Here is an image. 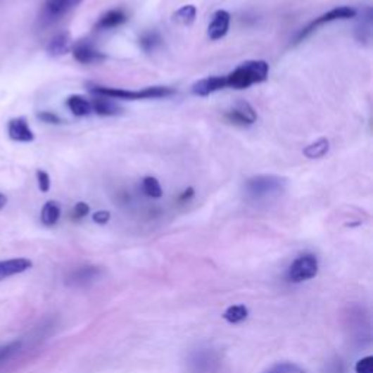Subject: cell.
I'll return each instance as SVG.
<instances>
[{
    "label": "cell",
    "mask_w": 373,
    "mask_h": 373,
    "mask_svg": "<svg viewBox=\"0 0 373 373\" xmlns=\"http://www.w3.org/2000/svg\"><path fill=\"white\" fill-rule=\"evenodd\" d=\"M225 118L229 122L235 124V126L245 127V126H251V124L257 121V111L254 110L250 102L238 101L232 110L226 111Z\"/></svg>",
    "instance_id": "8992f818"
},
{
    "label": "cell",
    "mask_w": 373,
    "mask_h": 373,
    "mask_svg": "<svg viewBox=\"0 0 373 373\" xmlns=\"http://www.w3.org/2000/svg\"><path fill=\"white\" fill-rule=\"evenodd\" d=\"M89 206L84 201H79L76 206H75V209H73V216L75 219H82V217H85L88 213H89Z\"/></svg>",
    "instance_id": "f1b7e54d"
},
{
    "label": "cell",
    "mask_w": 373,
    "mask_h": 373,
    "mask_svg": "<svg viewBox=\"0 0 373 373\" xmlns=\"http://www.w3.org/2000/svg\"><path fill=\"white\" fill-rule=\"evenodd\" d=\"M73 57L76 61L82 65H91V63H99V61L106 60L107 56L95 50L88 43H79L73 47Z\"/></svg>",
    "instance_id": "8fae6325"
},
{
    "label": "cell",
    "mask_w": 373,
    "mask_h": 373,
    "mask_svg": "<svg viewBox=\"0 0 373 373\" xmlns=\"http://www.w3.org/2000/svg\"><path fill=\"white\" fill-rule=\"evenodd\" d=\"M194 196V190L193 189H186L182 194H181V197H179V200L181 201H185V200H190L191 197Z\"/></svg>",
    "instance_id": "1f68e13d"
},
{
    "label": "cell",
    "mask_w": 373,
    "mask_h": 373,
    "mask_svg": "<svg viewBox=\"0 0 373 373\" xmlns=\"http://www.w3.org/2000/svg\"><path fill=\"white\" fill-rule=\"evenodd\" d=\"M91 107L92 113L98 115H118L122 113V108L118 106V103L108 98V96H102V95H95V98L91 101Z\"/></svg>",
    "instance_id": "5bb4252c"
},
{
    "label": "cell",
    "mask_w": 373,
    "mask_h": 373,
    "mask_svg": "<svg viewBox=\"0 0 373 373\" xmlns=\"http://www.w3.org/2000/svg\"><path fill=\"white\" fill-rule=\"evenodd\" d=\"M32 267V263L28 258H12L0 261V282L12 277L15 274H20Z\"/></svg>",
    "instance_id": "4fadbf2b"
},
{
    "label": "cell",
    "mask_w": 373,
    "mask_h": 373,
    "mask_svg": "<svg viewBox=\"0 0 373 373\" xmlns=\"http://www.w3.org/2000/svg\"><path fill=\"white\" fill-rule=\"evenodd\" d=\"M41 121L44 122H49V124H60L61 122V118L58 115H56L54 113H50V111H43V113H38L37 115Z\"/></svg>",
    "instance_id": "f546056e"
},
{
    "label": "cell",
    "mask_w": 373,
    "mask_h": 373,
    "mask_svg": "<svg viewBox=\"0 0 373 373\" xmlns=\"http://www.w3.org/2000/svg\"><path fill=\"white\" fill-rule=\"evenodd\" d=\"M20 344H23V341L16 340V341H12V343H9L6 346L0 347V363L9 360L16 353V351L20 348Z\"/></svg>",
    "instance_id": "484cf974"
},
{
    "label": "cell",
    "mask_w": 373,
    "mask_h": 373,
    "mask_svg": "<svg viewBox=\"0 0 373 373\" xmlns=\"http://www.w3.org/2000/svg\"><path fill=\"white\" fill-rule=\"evenodd\" d=\"M191 363L197 372H209L213 370V366L217 363V358L213 351L204 350L198 351L191 359Z\"/></svg>",
    "instance_id": "ac0fdd59"
},
{
    "label": "cell",
    "mask_w": 373,
    "mask_h": 373,
    "mask_svg": "<svg viewBox=\"0 0 373 373\" xmlns=\"http://www.w3.org/2000/svg\"><path fill=\"white\" fill-rule=\"evenodd\" d=\"M141 189L148 197L152 198H160L163 191H162V186L159 184V181L155 177H146L141 182Z\"/></svg>",
    "instance_id": "603a6c76"
},
{
    "label": "cell",
    "mask_w": 373,
    "mask_h": 373,
    "mask_svg": "<svg viewBox=\"0 0 373 373\" xmlns=\"http://www.w3.org/2000/svg\"><path fill=\"white\" fill-rule=\"evenodd\" d=\"M94 222L98 223V225H106L110 222L111 219V213L110 212H106V210H99V212H95L94 216H92Z\"/></svg>",
    "instance_id": "4dcf8cb0"
},
{
    "label": "cell",
    "mask_w": 373,
    "mask_h": 373,
    "mask_svg": "<svg viewBox=\"0 0 373 373\" xmlns=\"http://www.w3.org/2000/svg\"><path fill=\"white\" fill-rule=\"evenodd\" d=\"M328 151H329V141H328V139L322 137L314 143L308 144V146L303 149V155L308 159H320V158L325 156L328 153Z\"/></svg>",
    "instance_id": "d6986e66"
},
{
    "label": "cell",
    "mask_w": 373,
    "mask_h": 373,
    "mask_svg": "<svg viewBox=\"0 0 373 373\" xmlns=\"http://www.w3.org/2000/svg\"><path fill=\"white\" fill-rule=\"evenodd\" d=\"M60 219V206L56 201H47L41 210V222L46 226H54Z\"/></svg>",
    "instance_id": "ffe728a7"
},
{
    "label": "cell",
    "mask_w": 373,
    "mask_h": 373,
    "mask_svg": "<svg viewBox=\"0 0 373 373\" xmlns=\"http://www.w3.org/2000/svg\"><path fill=\"white\" fill-rule=\"evenodd\" d=\"M8 203V198H6V196H4L2 193H0V210H2L4 209V207H5V204Z\"/></svg>",
    "instance_id": "d6a6232c"
},
{
    "label": "cell",
    "mask_w": 373,
    "mask_h": 373,
    "mask_svg": "<svg viewBox=\"0 0 373 373\" xmlns=\"http://www.w3.org/2000/svg\"><path fill=\"white\" fill-rule=\"evenodd\" d=\"M139 41L144 51H152L160 44V37L156 32H149V34H144Z\"/></svg>",
    "instance_id": "cb8c5ba5"
},
{
    "label": "cell",
    "mask_w": 373,
    "mask_h": 373,
    "mask_svg": "<svg viewBox=\"0 0 373 373\" xmlns=\"http://www.w3.org/2000/svg\"><path fill=\"white\" fill-rule=\"evenodd\" d=\"M196 16H197V8L194 5H185L172 15V19L181 25H191L196 20Z\"/></svg>",
    "instance_id": "44dd1931"
},
{
    "label": "cell",
    "mask_w": 373,
    "mask_h": 373,
    "mask_svg": "<svg viewBox=\"0 0 373 373\" xmlns=\"http://www.w3.org/2000/svg\"><path fill=\"white\" fill-rule=\"evenodd\" d=\"M248 317V309L244 305H234L227 308L223 312V320L231 322V324H238L246 320Z\"/></svg>",
    "instance_id": "7402d4cb"
},
{
    "label": "cell",
    "mask_w": 373,
    "mask_h": 373,
    "mask_svg": "<svg viewBox=\"0 0 373 373\" xmlns=\"http://www.w3.org/2000/svg\"><path fill=\"white\" fill-rule=\"evenodd\" d=\"M127 19H129V16L126 12L121 11V9H113V11H108L106 15H102L99 18L95 28L96 30L117 28V27L122 25L124 23H127Z\"/></svg>",
    "instance_id": "9a60e30c"
},
{
    "label": "cell",
    "mask_w": 373,
    "mask_h": 373,
    "mask_svg": "<svg viewBox=\"0 0 373 373\" xmlns=\"http://www.w3.org/2000/svg\"><path fill=\"white\" fill-rule=\"evenodd\" d=\"M355 370H356V373H373V358L372 356L362 358L356 363Z\"/></svg>",
    "instance_id": "4316f807"
},
{
    "label": "cell",
    "mask_w": 373,
    "mask_h": 373,
    "mask_svg": "<svg viewBox=\"0 0 373 373\" xmlns=\"http://www.w3.org/2000/svg\"><path fill=\"white\" fill-rule=\"evenodd\" d=\"M225 88V76H209L197 80L191 87V92L197 96H209L210 94L222 91Z\"/></svg>",
    "instance_id": "9c48e42d"
},
{
    "label": "cell",
    "mask_w": 373,
    "mask_h": 373,
    "mask_svg": "<svg viewBox=\"0 0 373 373\" xmlns=\"http://www.w3.org/2000/svg\"><path fill=\"white\" fill-rule=\"evenodd\" d=\"M318 274V258L314 254L299 255L289 267L287 279L292 283H302Z\"/></svg>",
    "instance_id": "277c9868"
},
{
    "label": "cell",
    "mask_w": 373,
    "mask_h": 373,
    "mask_svg": "<svg viewBox=\"0 0 373 373\" xmlns=\"http://www.w3.org/2000/svg\"><path fill=\"white\" fill-rule=\"evenodd\" d=\"M265 373H306V372L295 363L283 362V363L274 365L272 369H268Z\"/></svg>",
    "instance_id": "d4e9b609"
},
{
    "label": "cell",
    "mask_w": 373,
    "mask_h": 373,
    "mask_svg": "<svg viewBox=\"0 0 373 373\" xmlns=\"http://www.w3.org/2000/svg\"><path fill=\"white\" fill-rule=\"evenodd\" d=\"M229 25H231V13L227 11L220 9L215 12L209 24V28H207V35H209L210 39L217 41L227 34V31H229Z\"/></svg>",
    "instance_id": "52a82bcc"
},
{
    "label": "cell",
    "mask_w": 373,
    "mask_h": 373,
    "mask_svg": "<svg viewBox=\"0 0 373 373\" xmlns=\"http://www.w3.org/2000/svg\"><path fill=\"white\" fill-rule=\"evenodd\" d=\"M37 178H38L39 190L43 193H47L50 190V175L46 171H38Z\"/></svg>",
    "instance_id": "83f0119b"
},
{
    "label": "cell",
    "mask_w": 373,
    "mask_h": 373,
    "mask_svg": "<svg viewBox=\"0 0 373 373\" xmlns=\"http://www.w3.org/2000/svg\"><path fill=\"white\" fill-rule=\"evenodd\" d=\"M8 134L12 140L15 141H32L34 140V133L30 129L28 122L24 117H19V118H12L8 124Z\"/></svg>",
    "instance_id": "7c38bea8"
},
{
    "label": "cell",
    "mask_w": 373,
    "mask_h": 373,
    "mask_svg": "<svg viewBox=\"0 0 373 373\" xmlns=\"http://www.w3.org/2000/svg\"><path fill=\"white\" fill-rule=\"evenodd\" d=\"M270 66L264 60H248L241 63L235 70L225 76L226 88L248 89L253 85L263 84L267 80Z\"/></svg>",
    "instance_id": "6da1fadb"
},
{
    "label": "cell",
    "mask_w": 373,
    "mask_h": 373,
    "mask_svg": "<svg viewBox=\"0 0 373 373\" xmlns=\"http://www.w3.org/2000/svg\"><path fill=\"white\" fill-rule=\"evenodd\" d=\"M101 274H102V272H101L99 267L85 265V267L76 268L75 272H72L68 276L66 283L70 286H85V284L95 282Z\"/></svg>",
    "instance_id": "30bf717a"
},
{
    "label": "cell",
    "mask_w": 373,
    "mask_h": 373,
    "mask_svg": "<svg viewBox=\"0 0 373 373\" xmlns=\"http://www.w3.org/2000/svg\"><path fill=\"white\" fill-rule=\"evenodd\" d=\"M80 2L82 0H46L44 18L47 20H57L75 9Z\"/></svg>",
    "instance_id": "ba28073f"
},
{
    "label": "cell",
    "mask_w": 373,
    "mask_h": 373,
    "mask_svg": "<svg viewBox=\"0 0 373 373\" xmlns=\"http://www.w3.org/2000/svg\"><path fill=\"white\" fill-rule=\"evenodd\" d=\"M355 16H356V9L350 8V6H340V8L331 9L327 13H322L321 16H318L315 20H312V23H310L306 28H303L296 38V43H301L302 39H305L310 32H314L321 25L334 23V20H340V19H350Z\"/></svg>",
    "instance_id": "5b68a950"
},
{
    "label": "cell",
    "mask_w": 373,
    "mask_h": 373,
    "mask_svg": "<svg viewBox=\"0 0 373 373\" xmlns=\"http://www.w3.org/2000/svg\"><path fill=\"white\" fill-rule=\"evenodd\" d=\"M69 110L72 111L73 115L76 117H87L92 113L91 101H88L85 96L82 95H72L66 101Z\"/></svg>",
    "instance_id": "e0dca14e"
},
{
    "label": "cell",
    "mask_w": 373,
    "mask_h": 373,
    "mask_svg": "<svg viewBox=\"0 0 373 373\" xmlns=\"http://www.w3.org/2000/svg\"><path fill=\"white\" fill-rule=\"evenodd\" d=\"M89 91L95 95L108 96L111 99H127V101H140V99H153V98H165L175 94L172 88L168 87H149L140 91H127L120 88L101 87L96 84H89Z\"/></svg>",
    "instance_id": "7a4b0ae2"
},
{
    "label": "cell",
    "mask_w": 373,
    "mask_h": 373,
    "mask_svg": "<svg viewBox=\"0 0 373 373\" xmlns=\"http://www.w3.org/2000/svg\"><path fill=\"white\" fill-rule=\"evenodd\" d=\"M69 50H70V34L69 32H61L56 35L50 41V44L47 46V53L53 57L63 56L69 53Z\"/></svg>",
    "instance_id": "2e32d148"
},
{
    "label": "cell",
    "mask_w": 373,
    "mask_h": 373,
    "mask_svg": "<svg viewBox=\"0 0 373 373\" xmlns=\"http://www.w3.org/2000/svg\"><path fill=\"white\" fill-rule=\"evenodd\" d=\"M245 194L253 200H267L280 196L286 189V179L277 175H255L246 179Z\"/></svg>",
    "instance_id": "3957f363"
}]
</instances>
